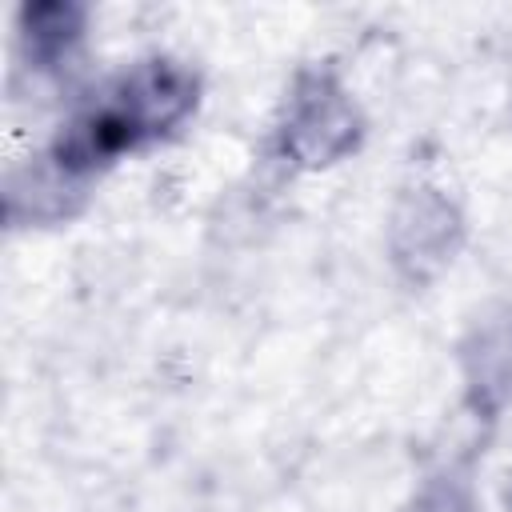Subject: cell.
Segmentation results:
<instances>
[{
	"label": "cell",
	"mask_w": 512,
	"mask_h": 512,
	"mask_svg": "<svg viewBox=\"0 0 512 512\" xmlns=\"http://www.w3.org/2000/svg\"><path fill=\"white\" fill-rule=\"evenodd\" d=\"M196 108V76L176 60H144L88 96L56 132L48 164L80 184L124 152L168 136Z\"/></svg>",
	"instance_id": "6da1fadb"
},
{
	"label": "cell",
	"mask_w": 512,
	"mask_h": 512,
	"mask_svg": "<svg viewBox=\"0 0 512 512\" xmlns=\"http://www.w3.org/2000/svg\"><path fill=\"white\" fill-rule=\"evenodd\" d=\"M360 140V112L328 72H304L284 104L280 152L304 168H324L348 156Z\"/></svg>",
	"instance_id": "7a4b0ae2"
},
{
	"label": "cell",
	"mask_w": 512,
	"mask_h": 512,
	"mask_svg": "<svg viewBox=\"0 0 512 512\" xmlns=\"http://www.w3.org/2000/svg\"><path fill=\"white\" fill-rule=\"evenodd\" d=\"M456 232H460V224L444 196H436L428 188L408 192L392 216V256L408 276L424 280L428 272H436L448 260Z\"/></svg>",
	"instance_id": "3957f363"
},
{
	"label": "cell",
	"mask_w": 512,
	"mask_h": 512,
	"mask_svg": "<svg viewBox=\"0 0 512 512\" xmlns=\"http://www.w3.org/2000/svg\"><path fill=\"white\" fill-rule=\"evenodd\" d=\"M468 380L492 408L512 400V312L476 328L468 344Z\"/></svg>",
	"instance_id": "277c9868"
},
{
	"label": "cell",
	"mask_w": 512,
	"mask_h": 512,
	"mask_svg": "<svg viewBox=\"0 0 512 512\" xmlns=\"http://www.w3.org/2000/svg\"><path fill=\"white\" fill-rule=\"evenodd\" d=\"M84 8L76 4H32L20 12V40L36 64H56L80 40Z\"/></svg>",
	"instance_id": "5b68a950"
}]
</instances>
